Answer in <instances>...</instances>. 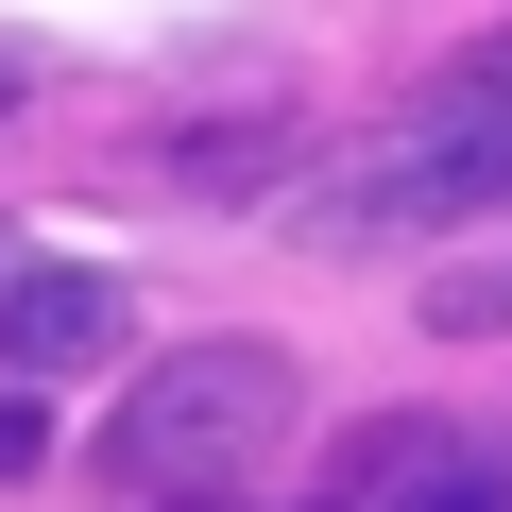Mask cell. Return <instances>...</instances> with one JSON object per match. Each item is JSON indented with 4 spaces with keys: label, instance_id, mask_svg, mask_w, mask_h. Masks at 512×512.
Here are the masks:
<instances>
[{
    "label": "cell",
    "instance_id": "cell-3",
    "mask_svg": "<svg viewBox=\"0 0 512 512\" xmlns=\"http://www.w3.org/2000/svg\"><path fill=\"white\" fill-rule=\"evenodd\" d=\"M342 512H512V461H495V444H461V427H376Z\"/></svg>",
    "mask_w": 512,
    "mask_h": 512
},
{
    "label": "cell",
    "instance_id": "cell-5",
    "mask_svg": "<svg viewBox=\"0 0 512 512\" xmlns=\"http://www.w3.org/2000/svg\"><path fill=\"white\" fill-rule=\"evenodd\" d=\"M256 171H274V120H188L171 137V188H205V205H239Z\"/></svg>",
    "mask_w": 512,
    "mask_h": 512
},
{
    "label": "cell",
    "instance_id": "cell-6",
    "mask_svg": "<svg viewBox=\"0 0 512 512\" xmlns=\"http://www.w3.org/2000/svg\"><path fill=\"white\" fill-rule=\"evenodd\" d=\"M427 325H444V342H495V325H512V256H478V274H427Z\"/></svg>",
    "mask_w": 512,
    "mask_h": 512
},
{
    "label": "cell",
    "instance_id": "cell-4",
    "mask_svg": "<svg viewBox=\"0 0 512 512\" xmlns=\"http://www.w3.org/2000/svg\"><path fill=\"white\" fill-rule=\"evenodd\" d=\"M0 359L18 376H103L120 359V274H0Z\"/></svg>",
    "mask_w": 512,
    "mask_h": 512
},
{
    "label": "cell",
    "instance_id": "cell-1",
    "mask_svg": "<svg viewBox=\"0 0 512 512\" xmlns=\"http://www.w3.org/2000/svg\"><path fill=\"white\" fill-rule=\"evenodd\" d=\"M325 256H393V239H478L512 222V86H427L359 171H325L291 205Z\"/></svg>",
    "mask_w": 512,
    "mask_h": 512
},
{
    "label": "cell",
    "instance_id": "cell-2",
    "mask_svg": "<svg viewBox=\"0 0 512 512\" xmlns=\"http://www.w3.org/2000/svg\"><path fill=\"white\" fill-rule=\"evenodd\" d=\"M274 427H291V359H274V342H188V359H154L137 410L103 427V478L188 495V478H239Z\"/></svg>",
    "mask_w": 512,
    "mask_h": 512
},
{
    "label": "cell",
    "instance_id": "cell-8",
    "mask_svg": "<svg viewBox=\"0 0 512 512\" xmlns=\"http://www.w3.org/2000/svg\"><path fill=\"white\" fill-rule=\"evenodd\" d=\"M18 103H52V52H35V35H0V120H18Z\"/></svg>",
    "mask_w": 512,
    "mask_h": 512
},
{
    "label": "cell",
    "instance_id": "cell-7",
    "mask_svg": "<svg viewBox=\"0 0 512 512\" xmlns=\"http://www.w3.org/2000/svg\"><path fill=\"white\" fill-rule=\"evenodd\" d=\"M52 461V427H35V393H0V478H35Z\"/></svg>",
    "mask_w": 512,
    "mask_h": 512
}]
</instances>
